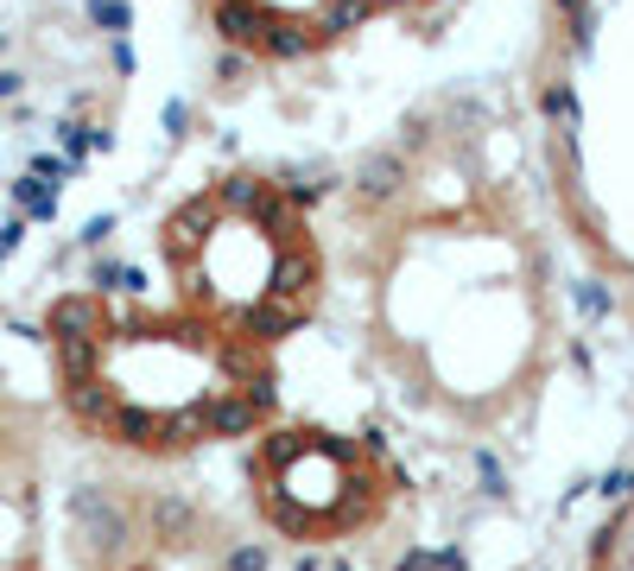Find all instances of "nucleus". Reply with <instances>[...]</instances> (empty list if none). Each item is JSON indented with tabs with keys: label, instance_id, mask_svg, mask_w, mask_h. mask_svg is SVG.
<instances>
[{
	"label": "nucleus",
	"instance_id": "f257e3e1",
	"mask_svg": "<svg viewBox=\"0 0 634 571\" xmlns=\"http://www.w3.org/2000/svg\"><path fill=\"white\" fill-rule=\"evenodd\" d=\"M71 514H76V527H83V539H89L96 553H121V546H127V514H121L96 483L71 495Z\"/></svg>",
	"mask_w": 634,
	"mask_h": 571
},
{
	"label": "nucleus",
	"instance_id": "f03ea898",
	"mask_svg": "<svg viewBox=\"0 0 634 571\" xmlns=\"http://www.w3.org/2000/svg\"><path fill=\"white\" fill-rule=\"evenodd\" d=\"M45 331H51V343L58 337H102V305L89 299V293H71V299L51 305Z\"/></svg>",
	"mask_w": 634,
	"mask_h": 571
},
{
	"label": "nucleus",
	"instance_id": "7ed1b4c3",
	"mask_svg": "<svg viewBox=\"0 0 634 571\" xmlns=\"http://www.w3.org/2000/svg\"><path fill=\"white\" fill-rule=\"evenodd\" d=\"M228 571H266V553H254V546H241V553L228 559Z\"/></svg>",
	"mask_w": 634,
	"mask_h": 571
}]
</instances>
